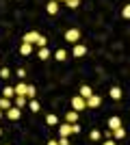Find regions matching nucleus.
Here are the masks:
<instances>
[{
    "mask_svg": "<svg viewBox=\"0 0 130 145\" xmlns=\"http://www.w3.org/2000/svg\"><path fill=\"white\" fill-rule=\"evenodd\" d=\"M78 39H80V30L78 28H69V30H65V41L67 43H78Z\"/></svg>",
    "mask_w": 130,
    "mask_h": 145,
    "instance_id": "nucleus-1",
    "label": "nucleus"
},
{
    "mask_svg": "<svg viewBox=\"0 0 130 145\" xmlns=\"http://www.w3.org/2000/svg\"><path fill=\"white\" fill-rule=\"evenodd\" d=\"M85 104H87V108H98L100 104H102V97L95 95V93H91V95L85 100Z\"/></svg>",
    "mask_w": 130,
    "mask_h": 145,
    "instance_id": "nucleus-2",
    "label": "nucleus"
},
{
    "mask_svg": "<svg viewBox=\"0 0 130 145\" xmlns=\"http://www.w3.org/2000/svg\"><path fill=\"white\" fill-rule=\"evenodd\" d=\"M72 106H74V110H85L87 108V104H85V97H80V95H74L72 97Z\"/></svg>",
    "mask_w": 130,
    "mask_h": 145,
    "instance_id": "nucleus-3",
    "label": "nucleus"
},
{
    "mask_svg": "<svg viewBox=\"0 0 130 145\" xmlns=\"http://www.w3.org/2000/svg\"><path fill=\"white\" fill-rule=\"evenodd\" d=\"M39 37H41V35H39L37 30H31V33H26V35L22 37V41H24V43H31V46H33V43H37Z\"/></svg>",
    "mask_w": 130,
    "mask_h": 145,
    "instance_id": "nucleus-4",
    "label": "nucleus"
},
{
    "mask_svg": "<svg viewBox=\"0 0 130 145\" xmlns=\"http://www.w3.org/2000/svg\"><path fill=\"white\" fill-rule=\"evenodd\" d=\"M87 54V46H82V43H74V48H72V56H76V59H80V56Z\"/></svg>",
    "mask_w": 130,
    "mask_h": 145,
    "instance_id": "nucleus-5",
    "label": "nucleus"
},
{
    "mask_svg": "<svg viewBox=\"0 0 130 145\" xmlns=\"http://www.w3.org/2000/svg\"><path fill=\"white\" fill-rule=\"evenodd\" d=\"M20 115H22V110H20L18 106H11V108L7 110V117H9L11 121H18V119H20Z\"/></svg>",
    "mask_w": 130,
    "mask_h": 145,
    "instance_id": "nucleus-6",
    "label": "nucleus"
},
{
    "mask_svg": "<svg viewBox=\"0 0 130 145\" xmlns=\"http://www.w3.org/2000/svg\"><path fill=\"white\" fill-rule=\"evenodd\" d=\"M59 134H61V137H69V134H72V123H67V121L61 123V126H59Z\"/></svg>",
    "mask_w": 130,
    "mask_h": 145,
    "instance_id": "nucleus-7",
    "label": "nucleus"
},
{
    "mask_svg": "<svg viewBox=\"0 0 130 145\" xmlns=\"http://www.w3.org/2000/svg\"><path fill=\"white\" fill-rule=\"evenodd\" d=\"M46 11H48L50 15H56V13H59V2H56V0L48 2V5H46Z\"/></svg>",
    "mask_w": 130,
    "mask_h": 145,
    "instance_id": "nucleus-8",
    "label": "nucleus"
},
{
    "mask_svg": "<svg viewBox=\"0 0 130 145\" xmlns=\"http://www.w3.org/2000/svg\"><path fill=\"white\" fill-rule=\"evenodd\" d=\"M13 106L24 108V106H26V95H15V97H13Z\"/></svg>",
    "mask_w": 130,
    "mask_h": 145,
    "instance_id": "nucleus-9",
    "label": "nucleus"
},
{
    "mask_svg": "<svg viewBox=\"0 0 130 145\" xmlns=\"http://www.w3.org/2000/svg\"><path fill=\"white\" fill-rule=\"evenodd\" d=\"M65 121L67 123H78V110H69L67 115H65Z\"/></svg>",
    "mask_w": 130,
    "mask_h": 145,
    "instance_id": "nucleus-10",
    "label": "nucleus"
},
{
    "mask_svg": "<svg viewBox=\"0 0 130 145\" xmlns=\"http://www.w3.org/2000/svg\"><path fill=\"white\" fill-rule=\"evenodd\" d=\"M117 128H122V119L119 117H111L108 119V130H117Z\"/></svg>",
    "mask_w": 130,
    "mask_h": 145,
    "instance_id": "nucleus-11",
    "label": "nucleus"
},
{
    "mask_svg": "<svg viewBox=\"0 0 130 145\" xmlns=\"http://www.w3.org/2000/svg\"><path fill=\"white\" fill-rule=\"evenodd\" d=\"M26 89H28V85H24L22 80H20V85H18V87H13L15 95H26Z\"/></svg>",
    "mask_w": 130,
    "mask_h": 145,
    "instance_id": "nucleus-12",
    "label": "nucleus"
},
{
    "mask_svg": "<svg viewBox=\"0 0 130 145\" xmlns=\"http://www.w3.org/2000/svg\"><path fill=\"white\" fill-rule=\"evenodd\" d=\"M31 52H33V46H31V43H24V41H22V46H20V54L28 56Z\"/></svg>",
    "mask_w": 130,
    "mask_h": 145,
    "instance_id": "nucleus-13",
    "label": "nucleus"
},
{
    "mask_svg": "<svg viewBox=\"0 0 130 145\" xmlns=\"http://www.w3.org/2000/svg\"><path fill=\"white\" fill-rule=\"evenodd\" d=\"M91 93H93V91H91V87H89V85H82V87H80V93H78V95L87 100V97L91 95Z\"/></svg>",
    "mask_w": 130,
    "mask_h": 145,
    "instance_id": "nucleus-14",
    "label": "nucleus"
},
{
    "mask_svg": "<svg viewBox=\"0 0 130 145\" xmlns=\"http://www.w3.org/2000/svg\"><path fill=\"white\" fill-rule=\"evenodd\" d=\"M11 106H13V102L9 100V97H0V108L2 110H9Z\"/></svg>",
    "mask_w": 130,
    "mask_h": 145,
    "instance_id": "nucleus-15",
    "label": "nucleus"
},
{
    "mask_svg": "<svg viewBox=\"0 0 130 145\" xmlns=\"http://www.w3.org/2000/svg\"><path fill=\"white\" fill-rule=\"evenodd\" d=\"M46 123H48V126H59V117H56L54 113H50V115L46 117Z\"/></svg>",
    "mask_w": 130,
    "mask_h": 145,
    "instance_id": "nucleus-16",
    "label": "nucleus"
},
{
    "mask_svg": "<svg viewBox=\"0 0 130 145\" xmlns=\"http://www.w3.org/2000/svg\"><path fill=\"white\" fill-rule=\"evenodd\" d=\"M108 95H111L113 100H119V97H122V89H119V87H113V89L108 91Z\"/></svg>",
    "mask_w": 130,
    "mask_h": 145,
    "instance_id": "nucleus-17",
    "label": "nucleus"
},
{
    "mask_svg": "<svg viewBox=\"0 0 130 145\" xmlns=\"http://www.w3.org/2000/svg\"><path fill=\"white\" fill-rule=\"evenodd\" d=\"M26 97H31V100L37 97V89H35L33 85H28V89H26Z\"/></svg>",
    "mask_w": 130,
    "mask_h": 145,
    "instance_id": "nucleus-18",
    "label": "nucleus"
},
{
    "mask_svg": "<svg viewBox=\"0 0 130 145\" xmlns=\"http://www.w3.org/2000/svg\"><path fill=\"white\" fill-rule=\"evenodd\" d=\"M2 97H15V91H13V87H5V91H2Z\"/></svg>",
    "mask_w": 130,
    "mask_h": 145,
    "instance_id": "nucleus-19",
    "label": "nucleus"
},
{
    "mask_svg": "<svg viewBox=\"0 0 130 145\" xmlns=\"http://www.w3.org/2000/svg\"><path fill=\"white\" fill-rule=\"evenodd\" d=\"M28 108H31L33 113H39V110H41V106H39L37 100H31V102H28Z\"/></svg>",
    "mask_w": 130,
    "mask_h": 145,
    "instance_id": "nucleus-20",
    "label": "nucleus"
},
{
    "mask_svg": "<svg viewBox=\"0 0 130 145\" xmlns=\"http://www.w3.org/2000/svg\"><path fill=\"white\" fill-rule=\"evenodd\" d=\"M37 56H39V59H41V61H46V59H48V56H50V50H48V48H39Z\"/></svg>",
    "mask_w": 130,
    "mask_h": 145,
    "instance_id": "nucleus-21",
    "label": "nucleus"
},
{
    "mask_svg": "<svg viewBox=\"0 0 130 145\" xmlns=\"http://www.w3.org/2000/svg\"><path fill=\"white\" fill-rule=\"evenodd\" d=\"M54 59L56 61H65V59H67V52H65V50H56V52H54Z\"/></svg>",
    "mask_w": 130,
    "mask_h": 145,
    "instance_id": "nucleus-22",
    "label": "nucleus"
},
{
    "mask_svg": "<svg viewBox=\"0 0 130 145\" xmlns=\"http://www.w3.org/2000/svg\"><path fill=\"white\" fill-rule=\"evenodd\" d=\"M113 137H115V139H124L126 130H124V128H117V130H113Z\"/></svg>",
    "mask_w": 130,
    "mask_h": 145,
    "instance_id": "nucleus-23",
    "label": "nucleus"
},
{
    "mask_svg": "<svg viewBox=\"0 0 130 145\" xmlns=\"http://www.w3.org/2000/svg\"><path fill=\"white\" fill-rule=\"evenodd\" d=\"M100 137H102L100 130H91V132H89V139H91V141H100Z\"/></svg>",
    "mask_w": 130,
    "mask_h": 145,
    "instance_id": "nucleus-24",
    "label": "nucleus"
},
{
    "mask_svg": "<svg viewBox=\"0 0 130 145\" xmlns=\"http://www.w3.org/2000/svg\"><path fill=\"white\" fill-rule=\"evenodd\" d=\"M9 76H11V72H9V67H0V78H9Z\"/></svg>",
    "mask_w": 130,
    "mask_h": 145,
    "instance_id": "nucleus-25",
    "label": "nucleus"
},
{
    "mask_svg": "<svg viewBox=\"0 0 130 145\" xmlns=\"http://www.w3.org/2000/svg\"><path fill=\"white\" fill-rule=\"evenodd\" d=\"M46 43H48V39H46V37H39V39H37V43H35V46H37V48H46Z\"/></svg>",
    "mask_w": 130,
    "mask_h": 145,
    "instance_id": "nucleus-26",
    "label": "nucleus"
},
{
    "mask_svg": "<svg viewBox=\"0 0 130 145\" xmlns=\"http://www.w3.org/2000/svg\"><path fill=\"white\" fill-rule=\"evenodd\" d=\"M122 15H124L126 20H130V5H126L124 9H122Z\"/></svg>",
    "mask_w": 130,
    "mask_h": 145,
    "instance_id": "nucleus-27",
    "label": "nucleus"
},
{
    "mask_svg": "<svg viewBox=\"0 0 130 145\" xmlns=\"http://www.w3.org/2000/svg\"><path fill=\"white\" fill-rule=\"evenodd\" d=\"M65 5H67L69 9H76V7L80 5V0H67V2H65Z\"/></svg>",
    "mask_w": 130,
    "mask_h": 145,
    "instance_id": "nucleus-28",
    "label": "nucleus"
},
{
    "mask_svg": "<svg viewBox=\"0 0 130 145\" xmlns=\"http://www.w3.org/2000/svg\"><path fill=\"white\" fill-rule=\"evenodd\" d=\"M72 134H80V126L78 123H72Z\"/></svg>",
    "mask_w": 130,
    "mask_h": 145,
    "instance_id": "nucleus-29",
    "label": "nucleus"
},
{
    "mask_svg": "<svg viewBox=\"0 0 130 145\" xmlns=\"http://www.w3.org/2000/svg\"><path fill=\"white\" fill-rule=\"evenodd\" d=\"M15 74H18V78L22 80V78H24V76H26V69H22V67H20V69H18V72H15Z\"/></svg>",
    "mask_w": 130,
    "mask_h": 145,
    "instance_id": "nucleus-30",
    "label": "nucleus"
},
{
    "mask_svg": "<svg viewBox=\"0 0 130 145\" xmlns=\"http://www.w3.org/2000/svg\"><path fill=\"white\" fill-rule=\"evenodd\" d=\"M59 145H69V139L67 137H61V139H59Z\"/></svg>",
    "mask_w": 130,
    "mask_h": 145,
    "instance_id": "nucleus-31",
    "label": "nucleus"
},
{
    "mask_svg": "<svg viewBox=\"0 0 130 145\" xmlns=\"http://www.w3.org/2000/svg\"><path fill=\"white\" fill-rule=\"evenodd\" d=\"M102 145H117V143H115V141H113V139H108V141H106V143H102Z\"/></svg>",
    "mask_w": 130,
    "mask_h": 145,
    "instance_id": "nucleus-32",
    "label": "nucleus"
},
{
    "mask_svg": "<svg viewBox=\"0 0 130 145\" xmlns=\"http://www.w3.org/2000/svg\"><path fill=\"white\" fill-rule=\"evenodd\" d=\"M48 145H59V141H48Z\"/></svg>",
    "mask_w": 130,
    "mask_h": 145,
    "instance_id": "nucleus-33",
    "label": "nucleus"
},
{
    "mask_svg": "<svg viewBox=\"0 0 130 145\" xmlns=\"http://www.w3.org/2000/svg\"><path fill=\"white\" fill-rule=\"evenodd\" d=\"M56 2H67V0H56Z\"/></svg>",
    "mask_w": 130,
    "mask_h": 145,
    "instance_id": "nucleus-34",
    "label": "nucleus"
},
{
    "mask_svg": "<svg viewBox=\"0 0 130 145\" xmlns=\"http://www.w3.org/2000/svg\"><path fill=\"white\" fill-rule=\"evenodd\" d=\"M2 113H5V110H2V108H0V117H2Z\"/></svg>",
    "mask_w": 130,
    "mask_h": 145,
    "instance_id": "nucleus-35",
    "label": "nucleus"
},
{
    "mask_svg": "<svg viewBox=\"0 0 130 145\" xmlns=\"http://www.w3.org/2000/svg\"><path fill=\"white\" fill-rule=\"evenodd\" d=\"M0 134H2V128H0Z\"/></svg>",
    "mask_w": 130,
    "mask_h": 145,
    "instance_id": "nucleus-36",
    "label": "nucleus"
}]
</instances>
